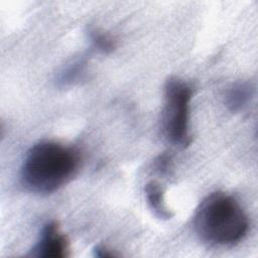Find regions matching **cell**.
<instances>
[{
    "label": "cell",
    "instance_id": "cell-8",
    "mask_svg": "<svg viewBox=\"0 0 258 258\" xmlns=\"http://www.w3.org/2000/svg\"><path fill=\"white\" fill-rule=\"evenodd\" d=\"M94 252V256L97 257H112V256H116V254H114L113 252H111L107 247L104 246H96L93 250Z\"/></svg>",
    "mask_w": 258,
    "mask_h": 258
},
{
    "label": "cell",
    "instance_id": "cell-2",
    "mask_svg": "<svg viewBox=\"0 0 258 258\" xmlns=\"http://www.w3.org/2000/svg\"><path fill=\"white\" fill-rule=\"evenodd\" d=\"M194 226L198 235L216 245H233L248 232V217L241 205L225 192H213L196 210Z\"/></svg>",
    "mask_w": 258,
    "mask_h": 258
},
{
    "label": "cell",
    "instance_id": "cell-1",
    "mask_svg": "<svg viewBox=\"0 0 258 258\" xmlns=\"http://www.w3.org/2000/svg\"><path fill=\"white\" fill-rule=\"evenodd\" d=\"M79 164L80 156L75 149L55 141H40L24 157L21 182L32 192L51 194L72 179Z\"/></svg>",
    "mask_w": 258,
    "mask_h": 258
},
{
    "label": "cell",
    "instance_id": "cell-7",
    "mask_svg": "<svg viewBox=\"0 0 258 258\" xmlns=\"http://www.w3.org/2000/svg\"><path fill=\"white\" fill-rule=\"evenodd\" d=\"M89 35L95 47L103 52H110L116 46L115 40L109 34L103 31H100L98 29H91Z\"/></svg>",
    "mask_w": 258,
    "mask_h": 258
},
{
    "label": "cell",
    "instance_id": "cell-4",
    "mask_svg": "<svg viewBox=\"0 0 258 258\" xmlns=\"http://www.w3.org/2000/svg\"><path fill=\"white\" fill-rule=\"evenodd\" d=\"M28 256L62 258L69 256V241L55 221H50L42 228L39 238L30 249Z\"/></svg>",
    "mask_w": 258,
    "mask_h": 258
},
{
    "label": "cell",
    "instance_id": "cell-5",
    "mask_svg": "<svg viewBox=\"0 0 258 258\" xmlns=\"http://www.w3.org/2000/svg\"><path fill=\"white\" fill-rule=\"evenodd\" d=\"M253 87L249 82H238L229 88L226 94V105L232 112L241 111L249 103Z\"/></svg>",
    "mask_w": 258,
    "mask_h": 258
},
{
    "label": "cell",
    "instance_id": "cell-3",
    "mask_svg": "<svg viewBox=\"0 0 258 258\" xmlns=\"http://www.w3.org/2000/svg\"><path fill=\"white\" fill-rule=\"evenodd\" d=\"M192 96L190 86L178 78H169L164 87L162 125L169 142L186 147L190 143L189 108Z\"/></svg>",
    "mask_w": 258,
    "mask_h": 258
},
{
    "label": "cell",
    "instance_id": "cell-6",
    "mask_svg": "<svg viewBox=\"0 0 258 258\" xmlns=\"http://www.w3.org/2000/svg\"><path fill=\"white\" fill-rule=\"evenodd\" d=\"M145 196L150 210L157 218L161 220H168L172 217L171 212L165 206L162 188L157 182L150 181L146 184Z\"/></svg>",
    "mask_w": 258,
    "mask_h": 258
}]
</instances>
